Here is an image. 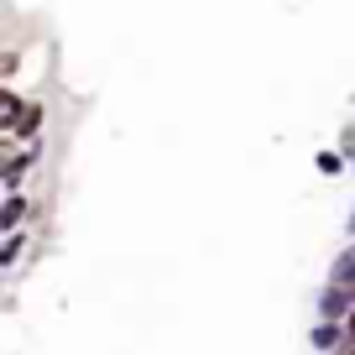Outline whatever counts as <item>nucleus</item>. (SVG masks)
<instances>
[{"label": "nucleus", "instance_id": "9b49d317", "mask_svg": "<svg viewBox=\"0 0 355 355\" xmlns=\"http://www.w3.org/2000/svg\"><path fill=\"white\" fill-rule=\"evenodd\" d=\"M340 355H355V350H340Z\"/></svg>", "mask_w": 355, "mask_h": 355}, {"label": "nucleus", "instance_id": "39448f33", "mask_svg": "<svg viewBox=\"0 0 355 355\" xmlns=\"http://www.w3.org/2000/svg\"><path fill=\"white\" fill-rule=\"evenodd\" d=\"M329 282L334 288H345L355 298V245H345L340 256H334V266H329Z\"/></svg>", "mask_w": 355, "mask_h": 355}, {"label": "nucleus", "instance_id": "f257e3e1", "mask_svg": "<svg viewBox=\"0 0 355 355\" xmlns=\"http://www.w3.org/2000/svg\"><path fill=\"white\" fill-rule=\"evenodd\" d=\"M309 345H313L319 355H340V350H350V334H345V324L319 319V324H313V334H309Z\"/></svg>", "mask_w": 355, "mask_h": 355}, {"label": "nucleus", "instance_id": "20e7f679", "mask_svg": "<svg viewBox=\"0 0 355 355\" xmlns=\"http://www.w3.org/2000/svg\"><path fill=\"white\" fill-rule=\"evenodd\" d=\"M42 121H47V105H42V100H37V105H26V110H21V121H16V131L6 136V141H32V136L42 131Z\"/></svg>", "mask_w": 355, "mask_h": 355}, {"label": "nucleus", "instance_id": "7ed1b4c3", "mask_svg": "<svg viewBox=\"0 0 355 355\" xmlns=\"http://www.w3.org/2000/svg\"><path fill=\"white\" fill-rule=\"evenodd\" d=\"M26 214H32V199H26V193H11V199H6V209H0V230L16 235V230L26 225Z\"/></svg>", "mask_w": 355, "mask_h": 355}, {"label": "nucleus", "instance_id": "0eeeda50", "mask_svg": "<svg viewBox=\"0 0 355 355\" xmlns=\"http://www.w3.org/2000/svg\"><path fill=\"white\" fill-rule=\"evenodd\" d=\"M345 162H350V157H345L340 146H324V152L313 157V167H319L324 178H340V173H345Z\"/></svg>", "mask_w": 355, "mask_h": 355}, {"label": "nucleus", "instance_id": "6e6552de", "mask_svg": "<svg viewBox=\"0 0 355 355\" xmlns=\"http://www.w3.org/2000/svg\"><path fill=\"white\" fill-rule=\"evenodd\" d=\"M21 251H26V235H21V230H16V235H6V245H0V266L11 272V266L21 261Z\"/></svg>", "mask_w": 355, "mask_h": 355}, {"label": "nucleus", "instance_id": "1a4fd4ad", "mask_svg": "<svg viewBox=\"0 0 355 355\" xmlns=\"http://www.w3.org/2000/svg\"><path fill=\"white\" fill-rule=\"evenodd\" d=\"M340 152L355 157V125H345V131H340Z\"/></svg>", "mask_w": 355, "mask_h": 355}, {"label": "nucleus", "instance_id": "423d86ee", "mask_svg": "<svg viewBox=\"0 0 355 355\" xmlns=\"http://www.w3.org/2000/svg\"><path fill=\"white\" fill-rule=\"evenodd\" d=\"M32 162H37V152H16V157H6V167H0V183H6V189H21V178L32 173Z\"/></svg>", "mask_w": 355, "mask_h": 355}, {"label": "nucleus", "instance_id": "9d476101", "mask_svg": "<svg viewBox=\"0 0 355 355\" xmlns=\"http://www.w3.org/2000/svg\"><path fill=\"white\" fill-rule=\"evenodd\" d=\"M345 230H350V235H355V209H350V225H345Z\"/></svg>", "mask_w": 355, "mask_h": 355}, {"label": "nucleus", "instance_id": "f03ea898", "mask_svg": "<svg viewBox=\"0 0 355 355\" xmlns=\"http://www.w3.org/2000/svg\"><path fill=\"white\" fill-rule=\"evenodd\" d=\"M350 313H355V298H350L345 288H334V282H329V288L319 293V319H334V324H345Z\"/></svg>", "mask_w": 355, "mask_h": 355}]
</instances>
